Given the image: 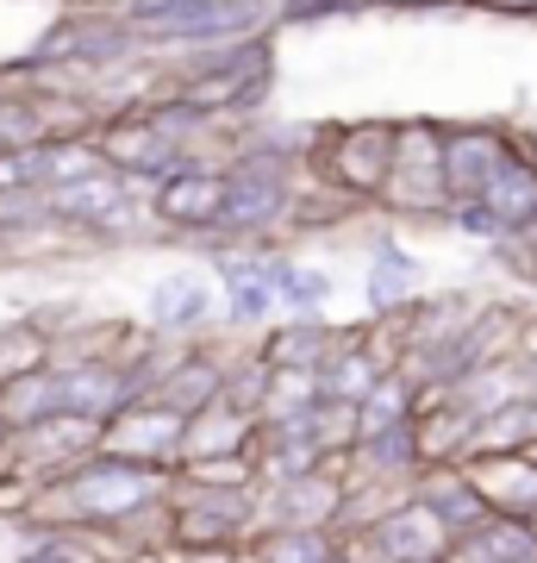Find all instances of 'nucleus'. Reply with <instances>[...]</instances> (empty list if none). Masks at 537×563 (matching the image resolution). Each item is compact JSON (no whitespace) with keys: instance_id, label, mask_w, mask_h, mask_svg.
Wrapping results in <instances>:
<instances>
[{"instance_id":"b1692460","label":"nucleus","mask_w":537,"mask_h":563,"mask_svg":"<svg viewBox=\"0 0 537 563\" xmlns=\"http://www.w3.org/2000/svg\"><path fill=\"white\" fill-rule=\"evenodd\" d=\"M325 563H362V558H357V551H350V544H338V551H332V558H325Z\"/></svg>"},{"instance_id":"20e7f679","label":"nucleus","mask_w":537,"mask_h":563,"mask_svg":"<svg viewBox=\"0 0 537 563\" xmlns=\"http://www.w3.org/2000/svg\"><path fill=\"white\" fill-rule=\"evenodd\" d=\"M438 125L444 120H394V151H388V181H381V213L394 220H432L450 207L438 157Z\"/></svg>"},{"instance_id":"9b49d317","label":"nucleus","mask_w":537,"mask_h":563,"mask_svg":"<svg viewBox=\"0 0 537 563\" xmlns=\"http://www.w3.org/2000/svg\"><path fill=\"white\" fill-rule=\"evenodd\" d=\"M338 507H344L338 470H313V476H288V483H257V526H318V532H332Z\"/></svg>"},{"instance_id":"ddd939ff","label":"nucleus","mask_w":537,"mask_h":563,"mask_svg":"<svg viewBox=\"0 0 537 563\" xmlns=\"http://www.w3.org/2000/svg\"><path fill=\"white\" fill-rule=\"evenodd\" d=\"M506 144H513V132H506V125H488V120L438 125V157H444V188H450V201L481 195V181L494 176V163L506 157Z\"/></svg>"},{"instance_id":"393cba45","label":"nucleus","mask_w":537,"mask_h":563,"mask_svg":"<svg viewBox=\"0 0 537 563\" xmlns=\"http://www.w3.org/2000/svg\"><path fill=\"white\" fill-rule=\"evenodd\" d=\"M369 7H432V0H369Z\"/></svg>"},{"instance_id":"9d476101","label":"nucleus","mask_w":537,"mask_h":563,"mask_svg":"<svg viewBox=\"0 0 537 563\" xmlns=\"http://www.w3.org/2000/svg\"><path fill=\"white\" fill-rule=\"evenodd\" d=\"M476 201L500 220L506 244L525 239V232H537V144H532V139H518V132H513L506 157L494 163V176L481 181Z\"/></svg>"},{"instance_id":"7ed1b4c3","label":"nucleus","mask_w":537,"mask_h":563,"mask_svg":"<svg viewBox=\"0 0 537 563\" xmlns=\"http://www.w3.org/2000/svg\"><path fill=\"white\" fill-rule=\"evenodd\" d=\"M388 151H394V120H350V125H318V151L306 176H318L338 201L376 207L388 181Z\"/></svg>"},{"instance_id":"aec40b11","label":"nucleus","mask_w":537,"mask_h":563,"mask_svg":"<svg viewBox=\"0 0 537 563\" xmlns=\"http://www.w3.org/2000/svg\"><path fill=\"white\" fill-rule=\"evenodd\" d=\"M350 13H369V0H269V25H318Z\"/></svg>"},{"instance_id":"f03ea898","label":"nucleus","mask_w":537,"mask_h":563,"mask_svg":"<svg viewBox=\"0 0 537 563\" xmlns=\"http://www.w3.org/2000/svg\"><path fill=\"white\" fill-rule=\"evenodd\" d=\"M163 88H169L176 101L213 113V120H257V107L269 101V88H276V38L257 32V38H238V44L188 51V63L169 69Z\"/></svg>"},{"instance_id":"6ab92c4d","label":"nucleus","mask_w":537,"mask_h":563,"mask_svg":"<svg viewBox=\"0 0 537 563\" xmlns=\"http://www.w3.org/2000/svg\"><path fill=\"white\" fill-rule=\"evenodd\" d=\"M44 357H51V344H44V332L32 325V313L0 320V383L20 376V369H32V363H44Z\"/></svg>"},{"instance_id":"6e6552de","label":"nucleus","mask_w":537,"mask_h":563,"mask_svg":"<svg viewBox=\"0 0 537 563\" xmlns=\"http://www.w3.org/2000/svg\"><path fill=\"white\" fill-rule=\"evenodd\" d=\"M220 320V295L200 269H169L144 301V332L157 344H194L206 339V325Z\"/></svg>"},{"instance_id":"423d86ee","label":"nucleus","mask_w":537,"mask_h":563,"mask_svg":"<svg viewBox=\"0 0 537 563\" xmlns=\"http://www.w3.org/2000/svg\"><path fill=\"white\" fill-rule=\"evenodd\" d=\"M150 225L157 239H194L206 244L213 225H220V169H176V176L150 181Z\"/></svg>"},{"instance_id":"2eb2a0df","label":"nucleus","mask_w":537,"mask_h":563,"mask_svg":"<svg viewBox=\"0 0 537 563\" xmlns=\"http://www.w3.org/2000/svg\"><path fill=\"white\" fill-rule=\"evenodd\" d=\"M418 257L406 251V244L381 225V232H369V263H362V301H369V320H388V313H400L406 301H418Z\"/></svg>"},{"instance_id":"f8f14e48","label":"nucleus","mask_w":537,"mask_h":563,"mask_svg":"<svg viewBox=\"0 0 537 563\" xmlns=\"http://www.w3.org/2000/svg\"><path fill=\"white\" fill-rule=\"evenodd\" d=\"M213 276H220V320L232 332H262L276 320V288H269V251H213Z\"/></svg>"},{"instance_id":"5701e85b","label":"nucleus","mask_w":537,"mask_h":563,"mask_svg":"<svg viewBox=\"0 0 537 563\" xmlns=\"http://www.w3.org/2000/svg\"><path fill=\"white\" fill-rule=\"evenodd\" d=\"M513 369H518V395L537 401V351H532V357H513Z\"/></svg>"},{"instance_id":"dca6fc26","label":"nucleus","mask_w":537,"mask_h":563,"mask_svg":"<svg viewBox=\"0 0 537 563\" xmlns=\"http://www.w3.org/2000/svg\"><path fill=\"white\" fill-rule=\"evenodd\" d=\"M332 339H338V325H325V313H276L250 351L262 357V369H318Z\"/></svg>"},{"instance_id":"39448f33","label":"nucleus","mask_w":537,"mask_h":563,"mask_svg":"<svg viewBox=\"0 0 537 563\" xmlns=\"http://www.w3.org/2000/svg\"><path fill=\"white\" fill-rule=\"evenodd\" d=\"M338 544H350L362 563H444V551H450L444 526L432 520V514H418L406 495H400L394 507H381L369 526L344 532Z\"/></svg>"},{"instance_id":"1a4fd4ad","label":"nucleus","mask_w":537,"mask_h":563,"mask_svg":"<svg viewBox=\"0 0 537 563\" xmlns=\"http://www.w3.org/2000/svg\"><path fill=\"white\" fill-rule=\"evenodd\" d=\"M462 476L481 495L488 514L506 520H537V451H469Z\"/></svg>"},{"instance_id":"0eeeda50","label":"nucleus","mask_w":537,"mask_h":563,"mask_svg":"<svg viewBox=\"0 0 537 563\" xmlns=\"http://www.w3.org/2000/svg\"><path fill=\"white\" fill-rule=\"evenodd\" d=\"M181 432H188V420L144 395V401H132L125 413H113V420L100 426V451H113V457H132V463H150V470H163V476H176V463H181Z\"/></svg>"},{"instance_id":"a211bd4d","label":"nucleus","mask_w":537,"mask_h":563,"mask_svg":"<svg viewBox=\"0 0 537 563\" xmlns=\"http://www.w3.org/2000/svg\"><path fill=\"white\" fill-rule=\"evenodd\" d=\"M269 288H276V313H318L332 301V276L288 251H269Z\"/></svg>"},{"instance_id":"412c9836","label":"nucleus","mask_w":537,"mask_h":563,"mask_svg":"<svg viewBox=\"0 0 537 563\" xmlns=\"http://www.w3.org/2000/svg\"><path fill=\"white\" fill-rule=\"evenodd\" d=\"M7 563H107V558H88L76 532H38V539L25 544V551H13Z\"/></svg>"},{"instance_id":"4be33fe9","label":"nucleus","mask_w":537,"mask_h":563,"mask_svg":"<svg viewBox=\"0 0 537 563\" xmlns=\"http://www.w3.org/2000/svg\"><path fill=\"white\" fill-rule=\"evenodd\" d=\"M444 220L457 225L462 239H476V244H494V251L506 244V232H500V220H494V213H488V207L476 201V195H462V201H450V207H444Z\"/></svg>"},{"instance_id":"f257e3e1","label":"nucleus","mask_w":537,"mask_h":563,"mask_svg":"<svg viewBox=\"0 0 537 563\" xmlns=\"http://www.w3.org/2000/svg\"><path fill=\"white\" fill-rule=\"evenodd\" d=\"M306 201V176L257 157H225L220 163V225L213 251H269V239L294 232V213Z\"/></svg>"},{"instance_id":"a878e982","label":"nucleus","mask_w":537,"mask_h":563,"mask_svg":"<svg viewBox=\"0 0 537 563\" xmlns=\"http://www.w3.org/2000/svg\"><path fill=\"white\" fill-rule=\"evenodd\" d=\"M94 7H125V0H94Z\"/></svg>"},{"instance_id":"f3484780","label":"nucleus","mask_w":537,"mask_h":563,"mask_svg":"<svg viewBox=\"0 0 537 563\" xmlns=\"http://www.w3.org/2000/svg\"><path fill=\"white\" fill-rule=\"evenodd\" d=\"M444 563H537V520H506V514H488L476 532L450 539Z\"/></svg>"},{"instance_id":"4468645a","label":"nucleus","mask_w":537,"mask_h":563,"mask_svg":"<svg viewBox=\"0 0 537 563\" xmlns=\"http://www.w3.org/2000/svg\"><path fill=\"white\" fill-rule=\"evenodd\" d=\"M406 501H413L418 514H432V520L444 526V539H462V532H476V526L488 520L481 495L469 488V476H462V463H432V470H418L413 483H406Z\"/></svg>"}]
</instances>
